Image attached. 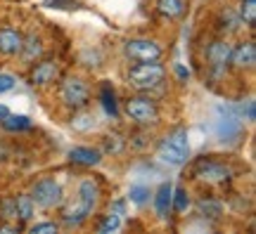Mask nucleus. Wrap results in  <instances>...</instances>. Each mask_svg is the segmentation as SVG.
<instances>
[{
	"label": "nucleus",
	"instance_id": "5701e85b",
	"mask_svg": "<svg viewBox=\"0 0 256 234\" xmlns=\"http://www.w3.org/2000/svg\"><path fill=\"white\" fill-rule=\"evenodd\" d=\"M190 208V194L183 187H174V197H171V211L176 213H185Z\"/></svg>",
	"mask_w": 256,
	"mask_h": 234
},
{
	"label": "nucleus",
	"instance_id": "c9c22d12",
	"mask_svg": "<svg viewBox=\"0 0 256 234\" xmlns=\"http://www.w3.org/2000/svg\"><path fill=\"white\" fill-rule=\"evenodd\" d=\"M10 111H8V107H5V104H0V121H2V118L8 116Z\"/></svg>",
	"mask_w": 256,
	"mask_h": 234
},
{
	"label": "nucleus",
	"instance_id": "a878e982",
	"mask_svg": "<svg viewBox=\"0 0 256 234\" xmlns=\"http://www.w3.org/2000/svg\"><path fill=\"white\" fill-rule=\"evenodd\" d=\"M95 126H98V123H95V116H92V114H78V116L72 118V128L74 130H78V133L92 130Z\"/></svg>",
	"mask_w": 256,
	"mask_h": 234
},
{
	"label": "nucleus",
	"instance_id": "f704fd0d",
	"mask_svg": "<svg viewBox=\"0 0 256 234\" xmlns=\"http://www.w3.org/2000/svg\"><path fill=\"white\" fill-rule=\"evenodd\" d=\"M0 232H19V225H0Z\"/></svg>",
	"mask_w": 256,
	"mask_h": 234
},
{
	"label": "nucleus",
	"instance_id": "6e6552de",
	"mask_svg": "<svg viewBox=\"0 0 256 234\" xmlns=\"http://www.w3.org/2000/svg\"><path fill=\"white\" fill-rule=\"evenodd\" d=\"M124 50H126V57L133 62H152V59L162 57V45L150 38H133L126 43Z\"/></svg>",
	"mask_w": 256,
	"mask_h": 234
},
{
	"label": "nucleus",
	"instance_id": "423d86ee",
	"mask_svg": "<svg viewBox=\"0 0 256 234\" xmlns=\"http://www.w3.org/2000/svg\"><path fill=\"white\" fill-rule=\"evenodd\" d=\"M60 97L66 107L72 109H83L90 99V88L78 78V76H69L66 81L60 85Z\"/></svg>",
	"mask_w": 256,
	"mask_h": 234
},
{
	"label": "nucleus",
	"instance_id": "2f4dec72",
	"mask_svg": "<svg viewBox=\"0 0 256 234\" xmlns=\"http://www.w3.org/2000/svg\"><path fill=\"white\" fill-rule=\"evenodd\" d=\"M0 211H2V218H14V199H5L2 201V206H0Z\"/></svg>",
	"mask_w": 256,
	"mask_h": 234
},
{
	"label": "nucleus",
	"instance_id": "ddd939ff",
	"mask_svg": "<svg viewBox=\"0 0 256 234\" xmlns=\"http://www.w3.org/2000/svg\"><path fill=\"white\" fill-rule=\"evenodd\" d=\"M230 62L235 64L238 69H252L256 64V45L252 40H247V43H242V45L232 47Z\"/></svg>",
	"mask_w": 256,
	"mask_h": 234
},
{
	"label": "nucleus",
	"instance_id": "1a4fd4ad",
	"mask_svg": "<svg viewBox=\"0 0 256 234\" xmlns=\"http://www.w3.org/2000/svg\"><path fill=\"white\" fill-rule=\"evenodd\" d=\"M230 54H232V45L228 40H214L206 47V62L216 73H220L226 69V64L230 62Z\"/></svg>",
	"mask_w": 256,
	"mask_h": 234
},
{
	"label": "nucleus",
	"instance_id": "cd10ccee",
	"mask_svg": "<svg viewBox=\"0 0 256 234\" xmlns=\"http://www.w3.org/2000/svg\"><path fill=\"white\" fill-rule=\"evenodd\" d=\"M43 7L48 9H78V0H43Z\"/></svg>",
	"mask_w": 256,
	"mask_h": 234
},
{
	"label": "nucleus",
	"instance_id": "bb28decb",
	"mask_svg": "<svg viewBox=\"0 0 256 234\" xmlns=\"http://www.w3.org/2000/svg\"><path fill=\"white\" fill-rule=\"evenodd\" d=\"M121 223H124V218L116 216V213H112V211H110V216H104V220L100 223V232H102V234L119 232V230H121Z\"/></svg>",
	"mask_w": 256,
	"mask_h": 234
},
{
	"label": "nucleus",
	"instance_id": "412c9836",
	"mask_svg": "<svg viewBox=\"0 0 256 234\" xmlns=\"http://www.w3.org/2000/svg\"><path fill=\"white\" fill-rule=\"evenodd\" d=\"M197 211L202 218H209V220H218L223 216V204L216 199H202L197 201Z\"/></svg>",
	"mask_w": 256,
	"mask_h": 234
},
{
	"label": "nucleus",
	"instance_id": "6ab92c4d",
	"mask_svg": "<svg viewBox=\"0 0 256 234\" xmlns=\"http://www.w3.org/2000/svg\"><path fill=\"white\" fill-rule=\"evenodd\" d=\"M0 123H2V128L10 130V133H24V130H31V126H34L31 118L24 116V114H8Z\"/></svg>",
	"mask_w": 256,
	"mask_h": 234
},
{
	"label": "nucleus",
	"instance_id": "dca6fc26",
	"mask_svg": "<svg viewBox=\"0 0 256 234\" xmlns=\"http://www.w3.org/2000/svg\"><path fill=\"white\" fill-rule=\"evenodd\" d=\"M76 197L81 199L86 206L95 208L98 206V201H100V187H98V182L95 180H81L78 185V194Z\"/></svg>",
	"mask_w": 256,
	"mask_h": 234
},
{
	"label": "nucleus",
	"instance_id": "0eeeda50",
	"mask_svg": "<svg viewBox=\"0 0 256 234\" xmlns=\"http://www.w3.org/2000/svg\"><path fill=\"white\" fill-rule=\"evenodd\" d=\"M194 178L202 182H211V185H218V182H226L232 178V168L226 166L220 161H214V159H200L194 163Z\"/></svg>",
	"mask_w": 256,
	"mask_h": 234
},
{
	"label": "nucleus",
	"instance_id": "c756f323",
	"mask_svg": "<svg viewBox=\"0 0 256 234\" xmlns=\"http://www.w3.org/2000/svg\"><path fill=\"white\" fill-rule=\"evenodd\" d=\"M57 223H36V225H31L28 232L31 234H57Z\"/></svg>",
	"mask_w": 256,
	"mask_h": 234
},
{
	"label": "nucleus",
	"instance_id": "f3484780",
	"mask_svg": "<svg viewBox=\"0 0 256 234\" xmlns=\"http://www.w3.org/2000/svg\"><path fill=\"white\" fill-rule=\"evenodd\" d=\"M185 7H188V2H185V0H156V9H159V14H164V17H168V19L183 17Z\"/></svg>",
	"mask_w": 256,
	"mask_h": 234
},
{
	"label": "nucleus",
	"instance_id": "4468645a",
	"mask_svg": "<svg viewBox=\"0 0 256 234\" xmlns=\"http://www.w3.org/2000/svg\"><path fill=\"white\" fill-rule=\"evenodd\" d=\"M171 197H174V185H171V182H162L159 189L154 192L156 218H168V213H171Z\"/></svg>",
	"mask_w": 256,
	"mask_h": 234
},
{
	"label": "nucleus",
	"instance_id": "473e14b6",
	"mask_svg": "<svg viewBox=\"0 0 256 234\" xmlns=\"http://www.w3.org/2000/svg\"><path fill=\"white\" fill-rule=\"evenodd\" d=\"M247 123H254L256 118V107H254V99H247V116H242Z\"/></svg>",
	"mask_w": 256,
	"mask_h": 234
},
{
	"label": "nucleus",
	"instance_id": "f03ea898",
	"mask_svg": "<svg viewBox=\"0 0 256 234\" xmlns=\"http://www.w3.org/2000/svg\"><path fill=\"white\" fill-rule=\"evenodd\" d=\"M164 78H166V69L159 64V59H152V62H138L136 66L128 71V81H130V85L138 88V90L156 88Z\"/></svg>",
	"mask_w": 256,
	"mask_h": 234
},
{
	"label": "nucleus",
	"instance_id": "9d476101",
	"mask_svg": "<svg viewBox=\"0 0 256 234\" xmlns=\"http://www.w3.org/2000/svg\"><path fill=\"white\" fill-rule=\"evenodd\" d=\"M57 76H60V66H57V62H52V59L38 62L36 66L31 69V85H38V88L50 85V83L57 81Z\"/></svg>",
	"mask_w": 256,
	"mask_h": 234
},
{
	"label": "nucleus",
	"instance_id": "20e7f679",
	"mask_svg": "<svg viewBox=\"0 0 256 234\" xmlns=\"http://www.w3.org/2000/svg\"><path fill=\"white\" fill-rule=\"evenodd\" d=\"M31 199H34V206H40V208L62 206V201H64L62 185L55 182L52 178H43V180H38L31 187Z\"/></svg>",
	"mask_w": 256,
	"mask_h": 234
},
{
	"label": "nucleus",
	"instance_id": "aec40b11",
	"mask_svg": "<svg viewBox=\"0 0 256 234\" xmlns=\"http://www.w3.org/2000/svg\"><path fill=\"white\" fill-rule=\"evenodd\" d=\"M14 218H19L22 223H28L34 218V199H31V194L14 197Z\"/></svg>",
	"mask_w": 256,
	"mask_h": 234
},
{
	"label": "nucleus",
	"instance_id": "b1692460",
	"mask_svg": "<svg viewBox=\"0 0 256 234\" xmlns=\"http://www.w3.org/2000/svg\"><path fill=\"white\" fill-rule=\"evenodd\" d=\"M150 197H152V192L147 185H130V189H128V201H133L136 206H145Z\"/></svg>",
	"mask_w": 256,
	"mask_h": 234
},
{
	"label": "nucleus",
	"instance_id": "72a5a7b5",
	"mask_svg": "<svg viewBox=\"0 0 256 234\" xmlns=\"http://www.w3.org/2000/svg\"><path fill=\"white\" fill-rule=\"evenodd\" d=\"M112 213L126 218V204H124V201H114V204H112Z\"/></svg>",
	"mask_w": 256,
	"mask_h": 234
},
{
	"label": "nucleus",
	"instance_id": "a211bd4d",
	"mask_svg": "<svg viewBox=\"0 0 256 234\" xmlns=\"http://www.w3.org/2000/svg\"><path fill=\"white\" fill-rule=\"evenodd\" d=\"M40 52H43V43H40V38L34 36V33L24 38L22 50H19V54H22V59H24V62H34L36 57H40Z\"/></svg>",
	"mask_w": 256,
	"mask_h": 234
},
{
	"label": "nucleus",
	"instance_id": "39448f33",
	"mask_svg": "<svg viewBox=\"0 0 256 234\" xmlns=\"http://www.w3.org/2000/svg\"><path fill=\"white\" fill-rule=\"evenodd\" d=\"M126 114L130 121H136L138 126H154L159 121V109L150 97H130L126 99Z\"/></svg>",
	"mask_w": 256,
	"mask_h": 234
},
{
	"label": "nucleus",
	"instance_id": "4be33fe9",
	"mask_svg": "<svg viewBox=\"0 0 256 234\" xmlns=\"http://www.w3.org/2000/svg\"><path fill=\"white\" fill-rule=\"evenodd\" d=\"M100 99H102V107L104 111L110 114V116H119V107H116V95H114V88H112L110 83H102L100 88Z\"/></svg>",
	"mask_w": 256,
	"mask_h": 234
},
{
	"label": "nucleus",
	"instance_id": "2eb2a0df",
	"mask_svg": "<svg viewBox=\"0 0 256 234\" xmlns=\"http://www.w3.org/2000/svg\"><path fill=\"white\" fill-rule=\"evenodd\" d=\"M69 159L81 166H98L102 161V152L92 149V147H74L69 149Z\"/></svg>",
	"mask_w": 256,
	"mask_h": 234
},
{
	"label": "nucleus",
	"instance_id": "7ed1b4c3",
	"mask_svg": "<svg viewBox=\"0 0 256 234\" xmlns=\"http://www.w3.org/2000/svg\"><path fill=\"white\" fill-rule=\"evenodd\" d=\"M216 133H218L220 142H235L242 135V116L232 104H220L216 109Z\"/></svg>",
	"mask_w": 256,
	"mask_h": 234
},
{
	"label": "nucleus",
	"instance_id": "f257e3e1",
	"mask_svg": "<svg viewBox=\"0 0 256 234\" xmlns=\"http://www.w3.org/2000/svg\"><path fill=\"white\" fill-rule=\"evenodd\" d=\"M156 159L171 168H178L183 166L188 159H190V137H188V130L185 128H176L168 135L159 142L156 147Z\"/></svg>",
	"mask_w": 256,
	"mask_h": 234
},
{
	"label": "nucleus",
	"instance_id": "f8f14e48",
	"mask_svg": "<svg viewBox=\"0 0 256 234\" xmlns=\"http://www.w3.org/2000/svg\"><path fill=\"white\" fill-rule=\"evenodd\" d=\"M22 43H24V36L19 33L17 28H10V26L0 28V54H8V57L19 54Z\"/></svg>",
	"mask_w": 256,
	"mask_h": 234
},
{
	"label": "nucleus",
	"instance_id": "9b49d317",
	"mask_svg": "<svg viewBox=\"0 0 256 234\" xmlns=\"http://www.w3.org/2000/svg\"><path fill=\"white\" fill-rule=\"evenodd\" d=\"M90 213H92V208L86 206L81 199L76 197V201H72V204L62 211V223L64 225H69V227H78V225H83V223L88 220Z\"/></svg>",
	"mask_w": 256,
	"mask_h": 234
},
{
	"label": "nucleus",
	"instance_id": "393cba45",
	"mask_svg": "<svg viewBox=\"0 0 256 234\" xmlns=\"http://www.w3.org/2000/svg\"><path fill=\"white\" fill-rule=\"evenodd\" d=\"M240 19L247 24L249 28L256 24V0H242L240 5Z\"/></svg>",
	"mask_w": 256,
	"mask_h": 234
},
{
	"label": "nucleus",
	"instance_id": "c85d7f7f",
	"mask_svg": "<svg viewBox=\"0 0 256 234\" xmlns=\"http://www.w3.org/2000/svg\"><path fill=\"white\" fill-rule=\"evenodd\" d=\"M124 140H121V135L119 133H114V135H107V142H104V149L107 152H112V154H116V152H121L124 149Z\"/></svg>",
	"mask_w": 256,
	"mask_h": 234
},
{
	"label": "nucleus",
	"instance_id": "7c9ffc66",
	"mask_svg": "<svg viewBox=\"0 0 256 234\" xmlns=\"http://www.w3.org/2000/svg\"><path fill=\"white\" fill-rule=\"evenodd\" d=\"M17 85V81H14V76H10V73H0V95H5V92H10L12 88Z\"/></svg>",
	"mask_w": 256,
	"mask_h": 234
}]
</instances>
